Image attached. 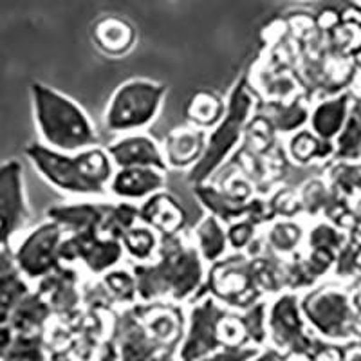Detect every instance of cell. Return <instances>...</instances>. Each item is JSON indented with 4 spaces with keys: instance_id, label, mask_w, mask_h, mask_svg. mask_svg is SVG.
Masks as SVG:
<instances>
[{
    "instance_id": "3",
    "label": "cell",
    "mask_w": 361,
    "mask_h": 361,
    "mask_svg": "<svg viewBox=\"0 0 361 361\" xmlns=\"http://www.w3.org/2000/svg\"><path fill=\"white\" fill-rule=\"evenodd\" d=\"M35 128L40 143L60 152H78L99 145V134L85 109L62 90L42 82L29 85Z\"/></svg>"
},
{
    "instance_id": "27",
    "label": "cell",
    "mask_w": 361,
    "mask_h": 361,
    "mask_svg": "<svg viewBox=\"0 0 361 361\" xmlns=\"http://www.w3.org/2000/svg\"><path fill=\"white\" fill-rule=\"evenodd\" d=\"M102 283L103 295L107 296L109 304L119 305H134L137 298V286H135V276L132 267L121 266L112 267L111 271L98 276Z\"/></svg>"
},
{
    "instance_id": "34",
    "label": "cell",
    "mask_w": 361,
    "mask_h": 361,
    "mask_svg": "<svg viewBox=\"0 0 361 361\" xmlns=\"http://www.w3.org/2000/svg\"><path fill=\"white\" fill-rule=\"evenodd\" d=\"M341 235L334 230L333 226L329 224H318L314 230L309 233V247L311 250H324V251H334L340 247Z\"/></svg>"
},
{
    "instance_id": "28",
    "label": "cell",
    "mask_w": 361,
    "mask_h": 361,
    "mask_svg": "<svg viewBox=\"0 0 361 361\" xmlns=\"http://www.w3.org/2000/svg\"><path fill=\"white\" fill-rule=\"evenodd\" d=\"M334 152L333 141L320 140L318 135L307 128H300L289 135L288 154L296 164H309L316 159H324Z\"/></svg>"
},
{
    "instance_id": "9",
    "label": "cell",
    "mask_w": 361,
    "mask_h": 361,
    "mask_svg": "<svg viewBox=\"0 0 361 361\" xmlns=\"http://www.w3.org/2000/svg\"><path fill=\"white\" fill-rule=\"evenodd\" d=\"M228 307L212 295L199 296L186 318L185 336L179 345L180 361H199L222 349L221 325Z\"/></svg>"
},
{
    "instance_id": "10",
    "label": "cell",
    "mask_w": 361,
    "mask_h": 361,
    "mask_svg": "<svg viewBox=\"0 0 361 361\" xmlns=\"http://www.w3.org/2000/svg\"><path fill=\"white\" fill-rule=\"evenodd\" d=\"M31 208L25 193L24 169L18 159L0 163V250L11 247L13 238L25 230Z\"/></svg>"
},
{
    "instance_id": "2",
    "label": "cell",
    "mask_w": 361,
    "mask_h": 361,
    "mask_svg": "<svg viewBox=\"0 0 361 361\" xmlns=\"http://www.w3.org/2000/svg\"><path fill=\"white\" fill-rule=\"evenodd\" d=\"M24 156L51 188L67 197H107L114 164L102 145L78 152H60L37 140L25 145Z\"/></svg>"
},
{
    "instance_id": "13",
    "label": "cell",
    "mask_w": 361,
    "mask_h": 361,
    "mask_svg": "<svg viewBox=\"0 0 361 361\" xmlns=\"http://www.w3.org/2000/svg\"><path fill=\"white\" fill-rule=\"evenodd\" d=\"M111 341L118 361H154L163 354H176L152 336V333L137 318L132 305L116 314Z\"/></svg>"
},
{
    "instance_id": "5",
    "label": "cell",
    "mask_w": 361,
    "mask_h": 361,
    "mask_svg": "<svg viewBox=\"0 0 361 361\" xmlns=\"http://www.w3.org/2000/svg\"><path fill=\"white\" fill-rule=\"evenodd\" d=\"M166 92L169 87L157 80H127L109 98L103 125L114 135L147 130L159 118Z\"/></svg>"
},
{
    "instance_id": "20",
    "label": "cell",
    "mask_w": 361,
    "mask_h": 361,
    "mask_svg": "<svg viewBox=\"0 0 361 361\" xmlns=\"http://www.w3.org/2000/svg\"><path fill=\"white\" fill-rule=\"evenodd\" d=\"M140 221L150 226L159 237L183 233L186 224V212L180 202L166 190L150 195L137 204Z\"/></svg>"
},
{
    "instance_id": "29",
    "label": "cell",
    "mask_w": 361,
    "mask_h": 361,
    "mask_svg": "<svg viewBox=\"0 0 361 361\" xmlns=\"http://www.w3.org/2000/svg\"><path fill=\"white\" fill-rule=\"evenodd\" d=\"M334 154L341 159H356L361 156V111L353 109L340 134L334 137Z\"/></svg>"
},
{
    "instance_id": "38",
    "label": "cell",
    "mask_w": 361,
    "mask_h": 361,
    "mask_svg": "<svg viewBox=\"0 0 361 361\" xmlns=\"http://www.w3.org/2000/svg\"><path fill=\"white\" fill-rule=\"evenodd\" d=\"M27 361H47V356H45V357H38V360H27Z\"/></svg>"
},
{
    "instance_id": "4",
    "label": "cell",
    "mask_w": 361,
    "mask_h": 361,
    "mask_svg": "<svg viewBox=\"0 0 361 361\" xmlns=\"http://www.w3.org/2000/svg\"><path fill=\"white\" fill-rule=\"evenodd\" d=\"M255 94L251 90L247 74L237 78L231 87L230 94L226 98V111L214 128L208 130L204 154L188 173V180L192 185L208 183V179L228 161V157L235 152L240 140L244 137L247 125L255 114Z\"/></svg>"
},
{
    "instance_id": "16",
    "label": "cell",
    "mask_w": 361,
    "mask_h": 361,
    "mask_svg": "<svg viewBox=\"0 0 361 361\" xmlns=\"http://www.w3.org/2000/svg\"><path fill=\"white\" fill-rule=\"evenodd\" d=\"M107 154L111 157L114 169H127V166H152V169L166 170L161 143L147 134V130L128 132V134L116 135L109 143Z\"/></svg>"
},
{
    "instance_id": "31",
    "label": "cell",
    "mask_w": 361,
    "mask_h": 361,
    "mask_svg": "<svg viewBox=\"0 0 361 361\" xmlns=\"http://www.w3.org/2000/svg\"><path fill=\"white\" fill-rule=\"evenodd\" d=\"M309 109L304 103L295 99L291 103L275 105L269 112V121L273 127L282 134H293V132L304 128L309 121Z\"/></svg>"
},
{
    "instance_id": "11",
    "label": "cell",
    "mask_w": 361,
    "mask_h": 361,
    "mask_svg": "<svg viewBox=\"0 0 361 361\" xmlns=\"http://www.w3.org/2000/svg\"><path fill=\"white\" fill-rule=\"evenodd\" d=\"M237 179L233 188H217L208 183L193 185V193L197 195L206 214H212L224 224L238 221V219H251L257 224H264L267 221L269 204L262 199L251 197L250 192L238 190Z\"/></svg>"
},
{
    "instance_id": "35",
    "label": "cell",
    "mask_w": 361,
    "mask_h": 361,
    "mask_svg": "<svg viewBox=\"0 0 361 361\" xmlns=\"http://www.w3.org/2000/svg\"><path fill=\"white\" fill-rule=\"evenodd\" d=\"M259 356V350L253 345H238V347H222L214 354L199 361H250Z\"/></svg>"
},
{
    "instance_id": "25",
    "label": "cell",
    "mask_w": 361,
    "mask_h": 361,
    "mask_svg": "<svg viewBox=\"0 0 361 361\" xmlns=\"http://www.w3.org/2000/svg\"><path fill=\"white\" fill-rule=\"evenodd\" d=\"M226 111V99L215 90L202 89L193 92L186 105V121L193 127L209 130L221 121Z\"/></svg>"
},
{
    "instance_id": "39",
    "label": "cell",
    "mask_w": 361,
    "mask_h": 361,
    "mask_svg": "<svg viewBox=\"0 0 361 361\" xmlns=\"http://www.w3.org/2000/svg\"><path fill=\"white\" fill-rule=\"evenodd\" d=\"M357 2H361V0H357Z\"/></svg>"
},
{
    "instance_id": "8",
    "label": "cell",
    "mask_w": 361,
    "mask_h": 361,
    "mask_svg": "<svg viewBox=\"0 0 361 361\" xmlns=\"http://www.w3.org/2000/svg\"><path fill=\"white\" fill-rule=\"evenodd\" d=\"M62 260L82 267L92 276H102L125 260L123 247L118 238L105 237L96 226H87L66 233Z\"/></svg>"
},
{
    "instance_id": "36",
    "label": "cell",
    "mask_w": 361,
    "mask_h": 361,
    "mask_svg": "<svg viewBox=\"0 0 361 361\" xmlns=\"http://www.w3.org/2000/svg\"><path fill=\"white\" fill-rule=\"evenodd\" d=\"M98 361H118V356H116V349H114V345H112V341L103 345L102 353H99L98 356Z\"/></svg>"
},
{
    "instance_id": "6",
    "label": "cell",
    "mask_w": 361,
    "mask_h": 361,
    "mask_svg": "<svg viewBox=\"0 0 361 361\" xmlns=\"http://www.w3.org/2000/svg\"><path fill=\"white\" fill-rule=\"evenodd\" d=\"M206 293L222 305L243 311L262 300V289L257 279L255 257L247 253H228L224 259L212 264L206 273Z\"/></svg>"
},
{
    "instance_id": "1",
    "label": "cell",
    "mask_w": 361,
    "mask_h": 361,
    "mask_svg": "<svg viewBox=\"0 0 361 361\" xmlns=\"http://www.w3.org/2000/svg\"><path fill=\"white\" fill-rule=\"evenodd\" d=\"M141 302L169 300L180 304L197 295L206 282V264L183 233L159 238L152 260L132 266Z\"/></svg>"
},
{
    "instance_id": "30",
    "label": "cell",
    "mask_w": 361,
    "mask_h": 361,
    "mask_svg": "<svg viewBox=\"0 0 361 361\" xmlns=\"http://www.w3.org/2000/svg\"><path fill=\"white\" fill-rule=\"evenodd\" d=\"M302 228L296 222L289 221V219H280V221L273 222L269 228V231L266 233V244L269 246V250L275 255H289L295 253V250L298 247L300 240H302Z\"/></svg>"
},
{
    "instance_id": "23",
    "label": "cell",
    "mask_w": 361,
    "mask_h": 361,
    "mask_svg": "<svg viewBox=\"0 0 361 361\" xmlns=\"http://www.w3.org/2000/svg\"><path fill=\"white\" fill-rule=\"evenodd\" d=\"M350 112V96L338 94L318 103L309 112V127L320 140L334 141Z\"/></svg>"
},
{
    "instance_id": "19",
    "label": "cell",
    "mask_w": 361,
    "mask_h": 361,
    "mask_svg": "<svg viewBox=\"0 0 361 361\" xmlns=\"http://www.w3.org/2000/svg\"><path fill=\"white\" fill-rule=\"evenodd\" d=\"M90 40L103 56L123 58L137 44V29L128 18L105 15L92 24Z\"/></svg>"
},
{
    "instance_id": "15",
    "label": "cell",
    "mask_w": 361,
    "mask_h": 361,
    "mask_svg": "<svg viewBox=\"0 0 361 361\" xmlns=\"http://www.w3.org/2000/svg\"><path fill=\"white\" fill-rule=\"evenodd\" d=\"M37 289L49 304L54 316L63 320L76 318L85 298L82 286V271L73 264H60L49 275L37 282Z\"/></svg>"
},
{
    "instance_id": "32",
    "label": "cell",
    "mask_w": 361,
    "mask_h": 361,
    "mask_svg": "<svg viewBox=\"0 0 361 361\" xmlns=\"http://www.w3.org/2000/svg\"><path fill=\"white\" fill-rule=\"evenodd\" d=\"M247 340L251 345H262L267 340V304L266 300H259L250 307L240 311Z\"/></svg>"
},
{
    "instance_id": "22",
    "label": "cell",
    "mask_w": 361,
    "mask_h": 361,
    "mask_svg": "<svg viewBox=\"0 0 361 361\" xmlns=\"http://www.w3.org/2000/svg\"><path fill=\"white\" fill-rule=\"evenodd\" d=\"M31 282L18 269L13 247L0 250V320H8L13 307L31 291Z\"/></svg>"
},
{
    "instance_id": "21",
    "label": "cell",
    "mask_w": 361,
    "mask_h": 361,
    "mask_svg": "<svg viewBox=\"0 0 361 361\" xmlns=\"http://www.w3.org/2000/svg\"><path fill=\"white\" fill-rule=\"evenodd\" d=\"M53 316V311H51L49 304L45 302L44 296L37 289H31L13 307L6 322H8V325L13 329L15 334H35L44 333Z\"/></svg>"
},
{
    "instance_id": "37",
    "label": "cell",
    "mask_w": 361,
    "mask_h": 361,
    "mask_svg": "<svg viewBox=\"0 0 361 361\" xmlns=\"http://www.w3.org/2000/svg\"><path fill=\"white\" fill-rule=\"evenodd\" d=\"M250 361H280V354L275 353V350H269V353H264L262 356H255L253 360Z\"/></svg>"
},
{
    "instance_id": "18",
    "label": "cell",
    "mask_w": 361,
    "mask_h": 361,
    "mask_svg": "<svg viewBox=\"0 0 361 361\" xmlns=\"http://www.w3.org/2000/svg\"><path fill=\"white\" fill-rule=\"evenodd\" d=\"M206 140H208V130L190 123L172 128L161 143L166 170L188 173L201 161Z\"/></svg>"
},
{
    "instance_id": "14",
    "label": "cell",
    "mask_w": 361,
    "mask_h": 361,
    "mask_svg": "<svg viewBox=\"0 0 361 361\" xmlns=\"http://www.w3.org/2000/svg\"><path fill=\"white\" fill-rule=\"evenodd\" d=\"M300 307L305 318L325 336L341 338L349 333L353 311L349 298L340 289H316L305 296Z\"/></svg>"
},
{
    "instance_id": "17",
    "label": "cell",
    "mask_w": 361,
    "mask_h": 361,
    "mask_svg": "<svg viewBox=\"0 0 361 361\" xmlns=\"http://www.w3.org/2000/svg\"><path fill=\"white\" fill-rule=\"evenodd\" d=\"M166 190V172L152 166L114 169L109 183V197L140 204L157 192Z\"/></svg>"
},
{
    "instance_id": "33",
    "label": "cell",
    "mask_w": 361,
    "mask_h": 361,
    "mask_svg": "<svg viewBox=\"0 0 361 361\" xmlns=\"http://www.w3.org/2000/svg\"><path fill=\"white\" fill-rule=\"evenodd\" d=\"M257 222L251 219H238V221L226 224V233H228V244L230 250L235 253H243L253 243L255 233H257Z\"/></svg>"
},
{
    "instance_id": "12",
    "label": "cell",
    "mask_w": 361,
    "mask_h": 361,
    "mask_svg": "<svg viewBox=\"0 0 361 361\" xmlns=\"http://www.w3.org/2000/svg\"><path fill=\"white\" fill-rule=\"evenodd\" d=\"M267 336L280 353H311L312 341L305 334L302 307L295 295L280 293L267 305Z\"/></svg>"
},
{
    "instance_id": "24",
    "label": "cell",
    "mask_w": 361,
    "mask_h": 361,
    "mask_svg": "<svg viewBox=\"0 0 361 361\" xmlns=\"http://www.w3.org/2000/svg\"><path fill=\"white\" fill-rule=\"evenodd\" d=\"M192 243L197 253L201 255V259L204 260L206 266L208 264L212 266L217 260L224 259L228 251H230L226 224L212 214H206L199 221V224L193 228Z\"/></svg>"
},
{
    "instance_id": "7",
    "label": "cell",
    "mask_w": 361,
    "mask_h": 361,
    "mask_svg": "<svg viewBox=\"0 0 361 361\" xmlns=\"http://www.w3.org/2000/svg\"><path fill=\"white\" fill-rule=\"evenodd\" d=\"M63 238L66 231L62 226L45 217V221L25 231L17 246H11L15 262L29 282L37 283L63 264Z\"/></svg>"
},
{
    "instance_id": "26",
    "label": "cell",
    "mask_w": 361,
    "mask_h": 361,
    "mask_svg": "<svg viewBox=\"0 0 361 361\" xmlns=\"http://www.w3.org/2000/svg\"><path fill=\"white\" fill-rule=\"evenodd\" d=\"M159 233L145 222L137 221L119 237L125 257L134 260V264H143L152 260L159 247Z\"/></svg>"
}]
</instances>
